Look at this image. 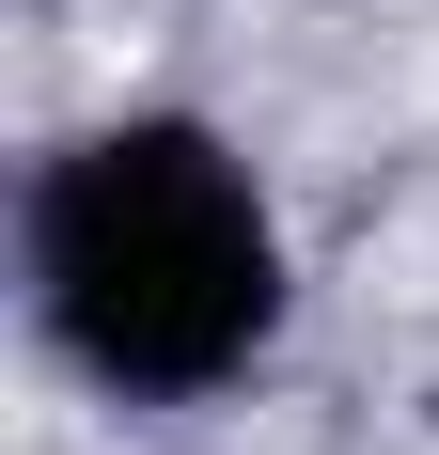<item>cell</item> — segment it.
Wrapping results in <instances>:
<instances>
[{
	"label": "cell",
	"mask_w": 439,
	"mask_h": 455,
	"mask_svg": "<svg viewBox=\"0 0 439 455\" xmlns=\"http://www.w3.org/2000/svg\"><path fill=\"white\" fill-rule=\"evenodd\" d=\"M32 299L110 393H220L283 330V235L235 141L204 126H94L32 188Z\"/></svg>",
	"instance_id": "6da1fadb"
}]
</instances>
